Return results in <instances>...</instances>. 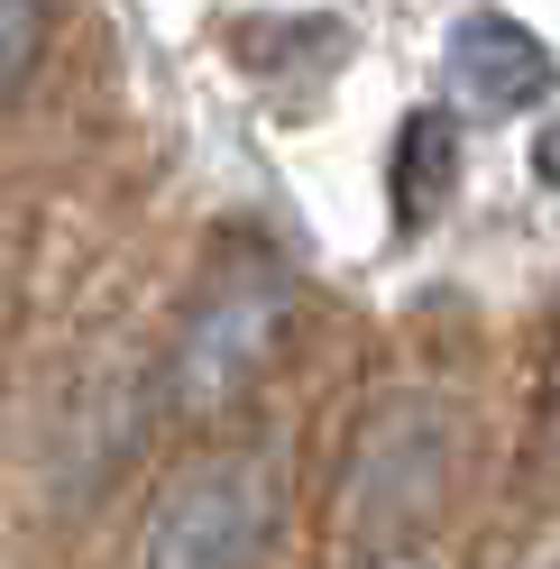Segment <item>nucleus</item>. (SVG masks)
<instances>
[{
  "label": "nucleus",
  "instance_id": "7ed1b4c3",
  "mask_svg": "<svg viewBox=\"0 0 560 569\" xmlns=\"http://www.w3.org/2000/svg\"><path fill=\"white\" fill-rule=\"evenodd\" d=\"M450 92H460L469 111H487V120L533 111V101L551 92V47L523 19H506V10H469L460 28H450Z\"/></svg>",
  "mask_w": 560,
  "mask_h": 569
},
{
  "label": "nucleus",
  "instance_id": "20e7f679",
  "mask_svg": "<svg viewBox=\"0 0 560 569\" xmlns=\"http://www.w3.org/2000/svg\"><path fill=\"white\" fill-rule=\"evenodd\" d=\"M450 184H460V129H450V111H413L396 129V166H387L396 230H423L432 211L450 202Z\"/></svg>",
  "mask_w": 560,
  "mask_h": 569
},
{
  "label": "nucleus",
  "instance_id": "39448f33",
  "mask_svg": "<svg viewBox=\"0 0 560 569\" xmlns=\"http://www.w3.org/2000/svg\"><path fill=\"white\" fill-rule=\"evenodd\" d=\"M38 47H47V0H0V111H10V92L28 83Z\"/></svg>",
  "mask_w": 560,
  "mask_h": 569
},
{
  "label": "nucleus",
  "instance_id": "f03ea898",
  "mask_svg": "<svg viewBox=\"0 0 560 569\" xmlns=\"http://www.w3.org/2000/svg\"><path fill=\"white\" fill-rule=\"evenodd\" d=\"M267 523H276V487L258 459H202L157 496L138 569H258Z\"/></svg>",
  "mask_w": 560,
  "mask_h": 569
},
{
  "label": "nucleus",
  "instance_id": "f257e3e1",
  "mask_svg": "<svg viewBox=\"0 0 560 569\" xmlns=\"http://www.w3.org/2000/svg\"><path fill=\"white\" fill-rule=\"evenodd\" d=\"M286 312H294V284L286 267H267V258H239L212 295L193 303V322L184 340H174V405L184 413H212L230 405L239 386H249L267 368V349L286 340Z\"/></svg>",
  "mask_w": 560,
  "mask_h": 569
},
{
  "label": "nucleus",
  "instance_id": "423d86ee",
  "mask_svg": "<svg viewBox=\"0 0 560 569\" xmlns=\"http://www.w3.org/2000/svg\"><path fill=\"white\" fill-rule=\"evenodd\" d=\"M533 166H542V184H560V120L533 138Z\"/></svg>",
  "mask_w": 560,
  "mask_h": 569
}]
</instances>
